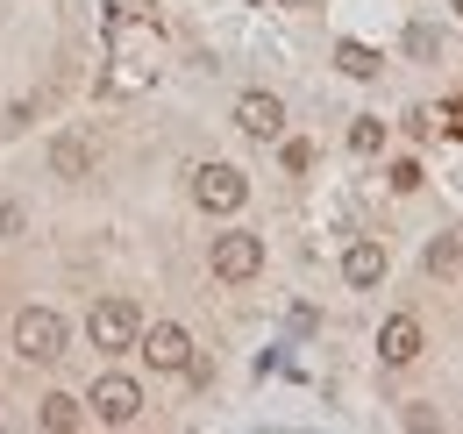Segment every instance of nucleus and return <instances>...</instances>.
<instances>
[{"instance_id": "dca6fc26", "label": "nucleus", "mask_w": 463, "mask_h": 434, "mask_svg": "<svg viewBox=\"0 0 463 434\" xmlns=\"http://www.w3.org/2000/svg\"><path fill=\"white\" fill-rule=\"evenodd\" d=\"M286 7H314V0H286Z\"/></svg>"}, {"instance_id": "6e6552de", "label": "nucleus", "mask_w": 463, "mask_h": 434, "mask_svg": "<svg viewBox=\"0 0 463 434\" xmlns=\"http://www.w3.org/2000/svg\"><path fill=\"white\" fill-rule=\"evenodd\" d=\"M378 356H385L392 371H406V363L420 356V321H413V314H392V321H385V335H378Z\"/></svg>"}, {"instance_id": "9d476101", "label": "nucleus", "mask_w": 463, "mask_h": 434, "mask_svg": "<svg viewBox=\"0 0 463 434\" xmlns=\"http://www.w3.org/2000/svg\"><path fill=\"white\" fill-rule=\"evenodd\" d=\"M343 278L349 285H378V278H385V250H378V242H349Z\"/></svg>"}, {"instance_id": "9b49d317", "label": "nucleus", "mask_w": 463, "mask_h": 434, "mask_svg": "<svg viewBox=\"0 0 463 434\" xmlns=\"http://www.w3.org/2000/svg\"><path fill=\"white\" fill-rule=\"evenodd\" d=\"M36 420H43V428H51V434H71V428H79V420H86V413H79V399H71V392H51Z\"/></svg>"}, {"instance_id": "4468645a", "label": "nucleus", "mask_w": 463, "mask_h": 434, "mask_svg": "<svg viewBox=\"0 0 463 434\" xmlns=\"http://www.w3.org/2000/svg\"><path fill=\"white\" fill-rule=\"evenodd\" d=\"M349 143H356V150H378V143H385V121H356Z\"/></svg>"}, {"instance_id": "f3484780", "label": "nucleus", "mask_w": 463, "mask_h": 434, "mask_svg": "<svg viewBox=\"0 0 463 434\" xmlns=\"http://www.w3.org/2000/svg\"><path fill=\"white\" fill-rule=\"evenodd\" d=\"M449 7H457V14H463V0H449Z\"/></svg>"}, {"instance_id": "20e7f679", "label": "nucleus", "mask_w": 463, "mask_h": 434, "mask_svg": "<svg viewBox=\"0 0 463 434\" xmlns=\"http://www.w3.org/2000/svg\"><path fill=\"white\" fill-rule=\"evenodd\" d=\"M193 193H200V207H207V214H235V207L250 200V178H242L235 164H207Z\"/></svg>"}, {"instance_id": "f03ea898", "label": "nucleus", "mask_w": 463, "mask_h": 434, "mask_svg": "<svg viewBox=\"0 0 463 434\" xmlns=\"http://www.w3.org/2000/svg\"><path fill=\"white\" fill-rule=\"evenodd\" d=\"M257 271H264V242H257V235H242V228L214 235V278H222V285H250Z\"/></svg>"}, {"instance_id": "1a4fd4ad", "label": "nucleus", "mask_w": 463, "mask_h": 434, "mask_svg": "<svg viewBox=\"0 0 463 434\" xmlns=\"http://www.w3.org/2000/svg\"><path fill=\"white\" fill-rule=\"evenodd\" d=\"M51 171H58V178H86V171H93V143H86V136H58V143H51Z\"/></svg>"}, {"instance_id": "ddd939ff", "label": "nucleus", "mask_w": 463, "mask_h": 434, "mask_svg": "<svg viewBox=\"0 0 463 434\" xmlns=\"http://www.w3.org/2000/svg\"><path fill=\"white\" fill-rule=\"evenodd\" d=\"M457 257H463V242H457V235H435V242H428V271H435V278H449V271H457Z\"/></svg>"}, {"instance_id": "f8f14e48", "label": "nucleus", "mask_w": 463, "mask_h": 434, "mask_svg": "<svg viewBox=\"0 0 463 434\" xmlns=\"http://www.w3.org/2000/svg\"><path fill=\"white\" fill-rule=\"evenodd\" d=\"M335 64H343L349 79H378V51H371V43H343V51H335Z\"/></svg>"}, {"instance_id": "39448f33", "label": "nucleus", "mask_w": 463, "mask_h": 434, "mask_svg": "<svg viewBox=\"0 0 463 434\" xmlns=\"http://www.w3.org/2000/svg\"><path fill=\"white\" fill-rule=\"evenodd\" d=\"M136 349L150 356V371H185V363H193V335L178 321H157L150 335H136Z\"/></svg>"}, {"instance_id": "2eb2a0df", "label": "nucleus", "mask_w": 463, "mask_h": 434, "mask_svg": "<svg viewBox=\"0 0 463 434\" xmlns=\"http://www.w3.org/2000/svg\"><path fill=\"white\" fill-rule=\"evenodd\" d=\"M0 235H22V207H0Z\"/></svg>"}, {"instance_id": "7ed1b4c3", "label": "nucleus", "mask_w": 463, "mask_h": 434, "mask_svg": "<svg viewBox=\"0 0 463 434\" xmlns=\"http://www.w3.org/2000/svg\"><path fill=\"white\" fill-rule=\"evenodd\" d=\"M93 349H136V335H143V314H136V307H128V299H100V307H93Z\"/></svg>"}, {"instance_id": "f257e3e1", "label": "nucleus", "mask_w": 463, "mask_h": 434, "mask_svg": "<svg viewBox=\"0 0 463 434\" xmlns=\"http://www.w3.org/2000/svg\"><path fill=\"white\" fill-rule=\"evenodd\" d=\"M14 349H22L29 363H58L64 356V321L51 307H22V314H14Z\"/></svg>"}, {"instance_id": "423d86ee", "label": "nucleus", "mask_w": 463, "mask_h": 434, "mask_svg": "<svg viewBox=\"0 0 463 434\" xmlns=\"http://www.w3.org/2000/svg\"><path fill=\"white\" fill-rule=\"evenodd\" d=\"M136 413H143V384H136V378H100V384H93V420L128 428Z\"/></svg>"}, {"instance_id": "0eeeda50", "label": "nucleus", "mask_w": 463, "mask_h": 434, "mask_svg": "<svg viewBox=\"0 0 463 434\" xmlns=\"http://www.w3.org/2000/svg\"><path fill=\"white\" fill-rule=\"evenodd\" d=\"M235 128L257 136V143H271V136L286 128V100H279V93H242V100H235Z\"/></svg>"}]
</instances>
